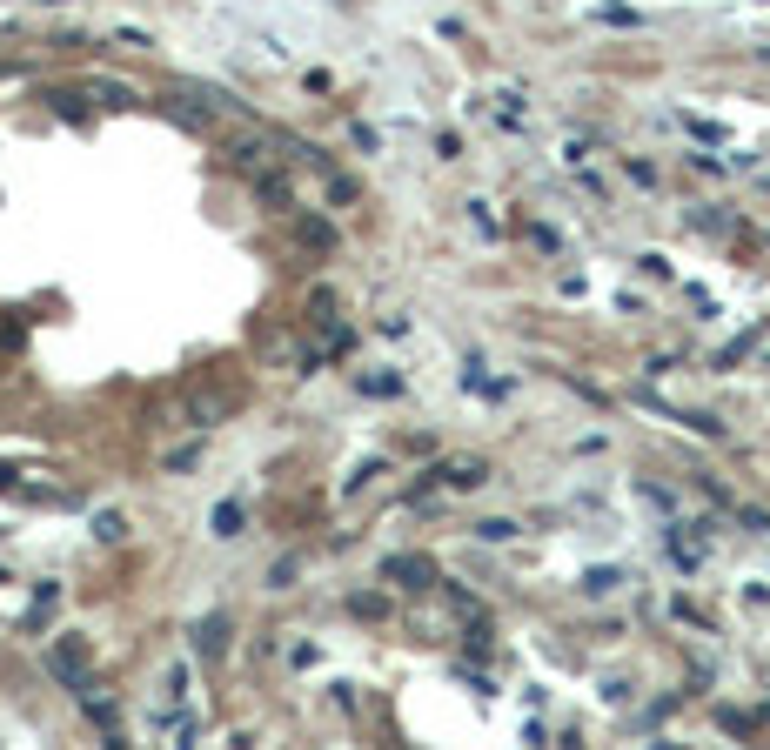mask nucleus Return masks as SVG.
<instances>
[{
    "mask_svg": "<svg viewBox=\"0 0 770 750\" xmlns=\"http://www.w3.org/2000/svg\"><path fill=\"white\" fill-rule=\"evenodd\" d=\"M616 583H623V576H616V570H590V576H583V590H590V596H610Z\"/></svg>",
    "mask_w": 770,
    "mask_h": 750,
    "instance_id": "nucleus-1",
    "label": "nucleus"
}]
</instances>
